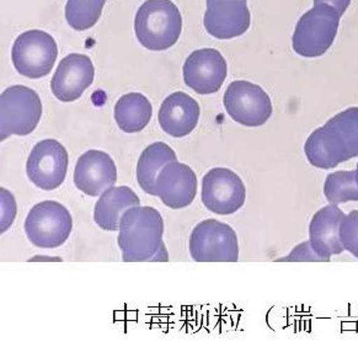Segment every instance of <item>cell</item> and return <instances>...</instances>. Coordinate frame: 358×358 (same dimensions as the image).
Returning <instances> with one entry per match:
<instances>
[{"mask_svg":"<svg viewBox=\"0 0 358 358\" xmlns=\"http://www.w3.org/2000/svg\"><path fill=\"white\" fill-rule=\"evenodd\" d=\"M117 244L124 262L155 260L164 250V220L150 206H137L123 213Z\"/></svg>","mask_w":358,"mask_h":358,"instance_id":"1","label":"cell"},{"mask_svg":"<svg viewBox=\"0 0 358 358\" xmlns=\"http://www.w3.org/2000/svg\"><path fill=\"white\" fill-rule=\"evenodd\" d=\"M134 31L147 50L165 51L179 41L182 16L171 0H147L136 14Z\"/></svg>","mask_w":358,"mask_h":358,"instance_id":"2","label":"cell"},{"mask_svg":"<svg viewBox=\"0 0 358 358\" xmlns=\"http://www.w3.org/2000/svg\"><path fill=\"white\" fill-rule=\"evenodd\" d=\"M340 17L329 4H317L299 19L292 38V46L299 56L317 58L333 46L338 35Z\"/></svg>","mask_w":358,"mask_h":358,"instance_id":"3","label":"cell"},{"mask_svg":"<svg viewBox=\"0 0 358 358\" xmlns=\"http://www.w3.org/2000/svg\"><path fill=\"white\" fill-rule=\"evenodd\" d=\"M41 117V99L34 89L24 85L8 87L0 95V141L32 134Z\"/></svg>","mask_w":358,"mask_h":358,"instance_id":"4","label":"cell"},{"mask_svg":"<svg viewBox=\"0 0 358 358\" xmlns=\"http://www.w3.org/2000/svg\"><path fill=\"white\" fill-rule=\"evenodd\" d=\"M24 229L32 245L40 249H56L71 236L73 217L59 202L43 201L31 208Z\"/></svg>","mask_w":358,"mask_h":358,"instance_id":"5","label":"cell"},{"mask_svg":"<svg viewBox=\"0 0 358 358\" xmlns=\"http://www.w3.org/2000/svg\"><path fill=\"white\" fill-rule=\"evenodd\" d=\"M189 255L196 262H236L239 241L231 225L206 220L196 225L189 243Z\"/></svg>","mask_w":358,"mask_h":358,"instance_id":"6","label":"cell"},{"mask_svg":"<svg viewBox=\"0 0 358 358\" xmlns=\"http://www.w3.org/2000/svg\"><path fill=\"white\" fill-rule=\"evenodd\" d=\"M58 47L55 38L41 30H29L16 38L11 59L16 72L29 79L46 77L56 63Z\"/></svg>","mask_w":358,"mask_h":358,"instance_id":"7","label":"cell"},{"mask_svg":"<svg viewBox=\"0 0 358 358\" xmlns=\"http://www.w3.org/2000/svg\"><path fill=\"white\" fill-rule=\"evenodd\" d=\"M225 111L245 127H260L271 118V99L260 85L246 80L229 84L223 96Z\"/></svg>","mask_w":358,"mask_h":358,"instance_id":"8","label":"cell"},{"mask_svg":"<svg viewBox=\"0 0 358 358\" xmlns=\"http://www.w3.org/2000/svg\"><path fill=\"white\" fill-rule=\"evenodd\" d=\"M246 189L241 176L228 168H213L202 179L201 200L207 210L231 215L245 203Z\"/></svg>","mask_w":358,"mask_h":358,"instance_id":"9","label":"cell"},{"mask_svg":"<svg viewBox=\"0 0 358 358\" xmlns=\"http://www.w3.org/2000/svg\"><path fill=\"white\" fill-rule=\"evenodd\" d=\"M68 152L56 139L35 144L26 162V175L32 184L45 191L61 187L67 178Z\"/></svg>","mask_w":358,"mask_h":358,"instance_id":"10","label":"cell"},{"mask_svg":"<svg viewBox=\"0 0 358 358\" xmlns=\"http://www.w3.org/2000/svg\"><path fill=\"white\" fill-rule=\"evenodd\" d=\"M182 73L187 87L197 94L208 95L218 92L224 84L228 66L220 51L202 48L187 57Z\"/></svg>","mask_w":358,"mask_h":358,"instance_id":"11","label":"cell"},{"mask_svg":"<svg viewBox=\"0 0 358 358\" xmlns=\"http://www.w3.org/2000/svg\"><path fill=\"white\" fill-rule=\"evenodd\" d=\"M203 25L210 36L231 40L250 29L248 0H207Z\"/></svg>","mask_w":358,"mask_h":358,"instance_id":"12","label":"cell"},{"mask_svg":"<svg viewBox=\"0 0 358 358\" xmlns=\"http://www.w3.org/2000/svg\"><path fill=\"white\" fill-rule=\"evenodd\" d=\"M95 68L85 55L71 53L62 59L51 80L53 95L62 103H73L92 85Z\"/></svg>","mask_w":358,"mask_h":358,"instance_id":"13","label":"cell"},{"mask_svg":"<svg viewBox=\"0 0 358 358\" xmlns=\"http://www.w3.org/2000/svg\"><path fill=\"white\" fill-rule=\"evenodd\" d=\"M116 182L117 169L108 153L92 149L78 159L74 169V185L83 194L97 197Z\"/></svg>","mask_w":358,"mask_h":358,"instance_id":"14","label":"cell"},{"mask_svg":"<svg viewBox=\"0 0 358 358\" xmlns=\"http://www.w3.org/2000/svg\"><path fill=\"white\" fill-rule=\"evenodd\" d=\"M157 197L171 210H181L194 202L197 176L189 165L171 162L165 165L157 179Z\"/></svg>","mask_w":358,"mask_h":358,"instance_id":"15","label":"cell"},{"mask_svg":"<svg viewBox=\"0 0 358 358\" xmlns=\"http://www.w3.org/2000/svg\"><path fill=\"white\" fill-rule=\"evenodd\" d=\"M199 103L182 92H173L159 108V124L165 134L174 138H184L199 124Z\"/></svg>","mask_w":358,"mask_h":358,"instance_id":"16","label":"cell"},{"mask_svg":"<svg viewBox=\"0 0 358 358\" xmlns=\"http://www.w3.org/2000/svg\"><path fill=\"white\" fill-rule=\"evenodd\" d=\"M343 217V210L330 203L317 210L309 223V241L314 251L327 262L331 260V256L343 254L338 231Z\"/></svg>","mask_w":358,"mask_h":358,"instance_id":"17","label":"cell"},{"mask_svg":"<svg viewBox=\"0 0 358 358\" xmlns=\"http://www.w3.org/2000/svg\"><path fill=\"white\" fill-rule=\"evenodd\" d=\"M304 153L314 168L322 170L334 169L351 159L343 138L328 123L308 137Z\"/></svg>","mask_w":358,"mask_h":358,"instance_id":"18","label":"cell"},{"mask_svg":"<svg viewBox=\"0 0 358 358\" xmlns=\"http://www.w3.org/2000/svg\"><path fill=\"white\" fill-rule=\"evenodd\" d=\"M141 206V200L128 186H113L103 191L94 208V220L103 231H120V222L126 210Z\"/></svg>","mask_w":358,"mask_h":358,"instance_id":"19","label":"cell"},{"mask_svg":"<svg viewBox=\"0 0 358 358\" xmlns=\"http://www.w3.org/2000/svg\"><path fill=\"white\" fill-rule=\"evenodd\" d=\"M174 149L164 142H155L144 149L137 163V181L145 194L157 196V179L165 165L176 162Z\"/></svg>","mask_w":358,"mask_h":358,"instance_id":"20","label":"cell"},{"mask_svg":"<svg viewBox=\"0 0 358 358\" xmlns=\"http://www.w3.org/2000/svg\"><path fill=\"white\" fill-rule=\"evenodd\" d=\"M115 121L126 134L143 131L153 116L152 103L139 92H129L118 99L115 105Z\"/></svg>","mask_w":358,"mask_h":358,"instance_id":"21","label":"cell"},{"mask_svg":"<svg viewBox=\"0 0 358 358\" xmlns=\"http://www.w3.org/2000/svg\"><path fill=\"white\" fill-rule=\"evenodd\" d=\"M324 196L329 203L333 205L358 201V185L355 170H338L329 174L324 182Z\"/></svg>","mask_w":358,"mask_h":358,"instance_id":"22","label":"cell"},{"mask_svg":"<svg viewBox=\"0 0 358 358\" xmlns=\"http://www.w3.org/2000/svg\"><path fill=\"white\" fill-rule=\"evenodd\" d=\"M106 0H67L66 20L73 30L85 31L96 25Z\"/></svg>","mask_w":358,"mask_h":358,"instance_id":"23","label":"cell"},{"mask_svg":"<svg viewBox=\"0 0 358 358\" xmlns=\"http://www.w3.org/2000/svg\"><path fill=\"white\" fill-rule=\"evenodd\" d=\"M328 124L336 129L346 145L350 158L358 157V108H346L329 120Z\"/></svg>","mask_w":358,"mask_h":358,"instance_id":"24","label":"cell"},{"mask_svg":"<svg viewBox=\"0 0 358 358\" xmlns=\"http://www.w3.org/2000/svg\"><path fill=\"white\" fill-rule=\"evenodd\" d=\"M340 241L343 250L358 259V210L345 215L340 224Z\"/></svg>","mask_w":358,"mask_h":358,"instance_id":"25","label":"cell"},{"mask_svg":"<svg viewBox=\"0 0 358 358\" xmlns=\"http://www.w3.org/2000/svg\"><path fill=\"white\" fill-rule=\"evenodd\" d=\"M276 262H327L322 257L317 255V252L313 249L310 241H303L294 249L281 259H276Z\"/></svg>","mask_w":358,"mask_h":358,"instance_id":"26","label":"cell"},{"mask_svg":"<svg viewBox=\"0 0 358 358\" xmlns=\"http://www.w3.org/2000/svg\"><path fill=\"white\" fill-rule=\"evenodd\" d=\"M0 200H1V233L10 228L16 217V202L14 196L8 189H0Z\"/></svg>","mask_w":358,"mask_h":358,"instance_id":"27","label":"cell"},{"mask_svg":"<svg viewBox=\"0 0 358 358\" xmlns=\"http://www.w3.org/2000/svg\"><path fill=\"white\" fill-rule=\"evenodd\" d=\"M317 4H329L336 9L338 15L343 16L351 4V0H314V6H317Z\"/></svg>","mask_w":358,"mask_h":358,"instance_id":"28","label":"cell"},{"mask_svg":"<svg viewBox=\"0 0 358 358\" xmlns=\"http://www.w3.org/2000/svg\"><path fill=\"white\" fill-rule=\"evenodd\" d=\"M355 173H356V182H357L358 185V163L357 168H356V170H355Z\"/></svg>","mask_w":358,"mask_h":358,"instance_id":"29","label":"cell"}]
</instances>
